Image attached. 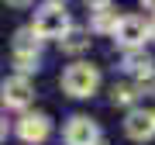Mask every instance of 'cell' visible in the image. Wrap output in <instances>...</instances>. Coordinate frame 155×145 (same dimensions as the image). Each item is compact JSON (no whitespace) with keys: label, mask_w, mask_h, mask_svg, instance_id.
<instances>
[{"label":"cell","mask_w":155,"mask_h":145,"mask_svg":"<svg viewBox=\"0 0 155 145\" xmlns=\"http://www.w3.org/2000/svg\"><path fill=\"white\" fill-rule=\"evenodd\" d=\"M69 28H72V21H69V14H66L62 4H45L35 14V21H31V35L38 42H59Z\"/></svg>","instance_id":"obj_1"},{"label":"cell","mask_w":155,"mask_h":145,"mask_svg":"<svg viewBox=\"0 0 155 145\" xmlns=\"http://www.w3.org/2000/svg\"><path fill=\"white\" fill-rule=\"evenodd\" d=\"M100 86V69L90 66V62H72V66L62 72V90H66L69 97H93Z\"/></svg>","instance_id":"obj_2"},{"label":"cell","mask_w":155,"mask_h":145,"mask_svg":"<svg viewBox=\"0 0 155 145\" xmlns=\"http://www.w3.org/2000/svg\"><path fill=\"white\" fill-rule=\"evenodd\" d=\"M41 62V42L31 35V28H21L14 35V66L21 76H31Z\"/></svg>","instance_id":"obj_3"},{"label":"cell","mask_w":155,"mask_h":145,"mask_svg":"<svg viewBox=\"0 0 155 145\" xmlns=\"http://www.w3.org/2000/svg\"><path fill=\"white\" fill-rule=\"evenodd\" d=\"M110 35L121 49H141L145 38H148V21L138 17V14H121V21L114 24Z\"/></svg>","instance_id":"obj_4"},{"label":"cell","mask_w":155,"mask_h":145,"mask_svg":"<svg viewBox=\"0 0 155 145\" xmlns=\"http://www.w3.org/2000/svg\"><path fill=\"white\" fill-rule=\"evenodd\" d=\"M0 100L11 107V111H24V107L35 100V86H31V79L21 76V72L7 76L4 83H0Z\"/></svg>","instance_id":"obj_5"},{"label":"cell","mask_w":155,"mask_h":145,"mask_svg":"<svg viewBox=\"0 0 155 145\" xmlns=\"http://www.w3.org/2000/svg\"><path fill=\"white\" fill-rule=\"evenodd\" d=\"M62 138H66V145H97V142H100V128H97L93 117L76 114V117H69Z\"/></svg>","instance_id":"obj_6"},{"label":"cell","mask_w":155,"mask_h":145,"mask_svg":"<svg viewBox=\"0 0 155 145\" xmlns=\"http://www.w3.org/2000/svg\"><path fill=\"white\" fill-rule=\"evenodd\" d=\"M52 135V121L48 114H21V121H17V138L28 142V145H41L45 138Z\"/></svg>","instance_id":"obj_7"},{"label":"cell","mask_w":155,"mask_h":145,"mask_svg":"<svg viewBox=\"0 0 155 145\" xmlns=\"http://www.w3.org/2000/svg\"><path fill=\"white\" fill-rule=\"evenodd\" d=\"M124 135L131 142H148L155 135V121H152V111H138V107H131L124 117Z\"/></svg>","instance_id":"obj_8"},{"label":"cell","mask_w":155,"mask_h":145,"mask_svg":"<svg viewBox=\"0 0 155 145\" xmlns=\"http://www.w3.org/2000/svg\"><path fill=\"white\" fill-rule=\"evenodd\" d=\"M121 69H124V72H134V76H141V72L155 69V62H152V56H148L145 49H124Z\"/></svg>","instance_id":"obj_9"},{"label":"cell","mask_w":155,"mask_h":145,"mask_svg":"<svg viewBox=\"0 0 155 145\" xmlns=\"http://www.w3.org/2000/svg\"><path fill=\"white\" fill-rule=\"evenodd\" d=\"M93 17H90V28L100 31V35H110L114 31V24L121 21V14L114 11V4H107V7H97V11H90Z\"/></svg>","instance_id":"obj_10"},{"label":"cell","mask_w":155,"mask_h":145,"mask_svg":"<svg viewBox=\"0 0 155 145\" xmlns=\"http://www.w3.org/2000/svg\"><path fill=\"white\" fill-rule=\"evenodd\" d=\"M59 45H62V52H69V56H79V52L90 49V35L79 31V28H69V31L59 38Z\"/></svg>","instance_id":"obj_11"},{"label":"cell","mask_w":155,"mask_h":145,"mask_svg":"<svg viewBox=\"0 0 155 145\" xmlns=\"http://www.w3.org/2000/svg\"><path fill=\"white\" fill-rule=\"evenodd\" d=\"M134 100H138L134 83H114V90H110V104L114 107H131Z\"/></svg>","instance_id":"obj_12"},{"label":"cell","mask_w":155,"mask_h":145,"mask_svg":"<svg viewBox=\"0 0 155 145\" xmlns=\"http://www.w3.org/2000/svg\"><path fill=\"white\" fill-rule=\"evenodd\" d=\"M134 90H138V97H141V93H155V69L141 72V76H138V83H134Z\"/></svg>","instance_id":"obj_13"},{"label":"cell","mask_w":155,"mask_h":145,"mask_svg":"<svg viewBox=\"0 0 155 145\" xmlns=\"http://www.w3.org/2000/svg\"><path fill=\"white\" fill-rule=\"evenodd\" d=\"M107 4H110V0H86V7H90V11H97V7H107Z\"/></svg>","instance_id":"obj_14"},{"label":"cell","mask_w":155,"mask_h":145,"mask_svg":"<svg viewBox=\"0 0 155 145\" xmlns=\"http://www.w3.org/2000/svg\"><path fill=\"white\" fill-rule=\"evenodd\" d=\"M4 138H7V121L0 117V142H4Z\"/></svg>","instance_id":"obj_15"},{"label":"cell","mask_w":155,"mask_h":145,"mask_svg":"<svg viewBox=\"0 0 155 145\" xmlns=\"http://www.w3.org/2000/svg\"><path fill=\"white\" fill-rule=\"evenodd\" d=\"M7 4H11V7H28L31 0H7Z\"/></svg>","instance_id":"obj_16"},{"label":"cell","mask_w":155,"mask_h":145,"mask_svg":"<svg viewBox=\"0 0 155 145\" xmlns=\"http://www.w3.org/2000/svg\"><path fill=\"white\" fill-rule=\"evenodd\" d=\"M141 7L145 11H155V0H141Z\"/></svg>","instance_id":"obj_17"},{"label":"cell","mask_w":155,"mask_h":145,"mask_svg":"<svg viewBox=\"0 0 155 145\" xmlns=\"http://www.w3.org/2000/svg\"><path fill=\"white\" fill-rule=\"evenodd\" d=\"M148 38H155V17L148 21Z\"/></svg>","instance_id":"obj_18"},{"label":"cell","mask_w":155,"mask_h":145,"mask_svg":"<svg viewBox=\"0 0 155 145\" xmlns=\"http://www.w3.org/2000/svg\"><path fill=\"white\" fill-rule=\"evenodd\" d=\"M152 121H155V111H152Z\"/></svg>","instance_id":"obj_19"},{"label":"cell","mask_w":155,"mask_h":145,"mask_svg":"<svg viewBox=\"0 0 155 145\" xmlns=\"http://www.w3.org/2000/svg\"><path fill=\"white\" fill-rule=\"evenodd\" d=\"M52 4H59V0H52Z\"/></svg>","instance_id":"obj_20"},{"label":"cell","mask_w":155,"mask_h":145,"mask_svg":"<svg viewBox=\"0 0 155 145\" xmlns=\"http://www.w3.org/2000/svg\"><path fill=\"white\" fill-rule=\"evenodd\" d=\"M97 145H100V142H97Z\"/></svg>","instance_id":"obj_21"}]
</instances>
